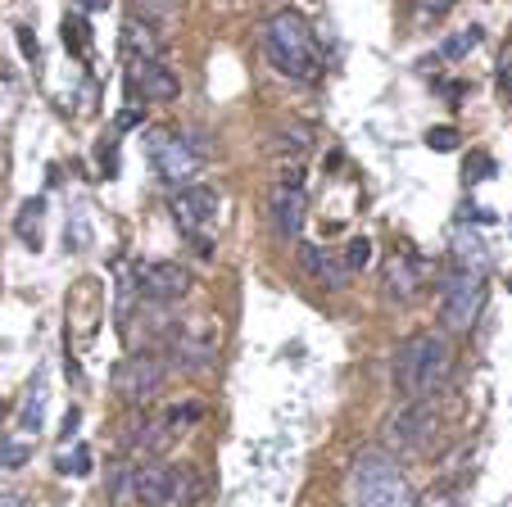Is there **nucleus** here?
I'll list each match as a JSON object with an SVG mask.
<instances>
[{"instance_id":"nucleus-22","label":"nucleus","mask_w":512,"mask_h":507,"mask_svg":"<svg viewBox=\"0 0 512 507\" xmlns=\"http://www.w3.org/2000/svg\"><path fill=\"white\" fill-rule=\"evenodd\" d=\"M41 417H46V385H32V390H28V399H23L19 421H23V430H37V426H41Z\"/></svg>"},{"instance_id":"nucleus-12","label":"nucleus","mask_w":512,"mask_h":507,"mask_svg":"<svg viewBox=\"0 0 512 507\" xmlns=\"http://www.w3.org/2000/svg\"><path fill=\"white\" fill-rule=\"evenodd\" d=\"M127 87H132V96H136V100H150V105H168V100H177V91H182L177 72H173L164 59L132 63V72H127Z\"/></svg>"},{"instance_id":"nucleus-35","label":"nucleus","mask_w":512,"mask_h":507,"mask_svg":"<svg viewBox=\"0 0 512 507\" xmlns=\"http://www.w3.org/2000/svg\"><path fill=\"white\" fill-rule=\"evenodd\" d=\"M105 5H109V0H78V10H82V14H100Z\"/></svg>"},{"instance_id":"nucleus-30","label":"nucleus","mask_w":512,"mask_h":507,"mask_svg":"<svg viewBox=\"0 0 512 507\" xmlns=\"http://www.w3.org/2000/svg\"><path fill=\"white\" fill-rule=\"evenodd\" d=\"M417 507H458V498H454V489H431Z\"/></svg>"},{"instance_id":"nucleus-31","label":"nucleus","mask_w":512,"mask_h":507,"mask_svg":"<svg viewBox=\"0 0 512 507\" xmlns=\"http://www.w3.org/2000/svg\"><path fill=\"white\" fill-rule=\"evenodd\" d=\"M417 10H422L426 19H440V14L454 10V0H417Z\"/></svg>"},{"instance_id":"nucleus-27","label":"nucleus","mask_w":512,"mask_h":507,"mask_svg":"<svg viewBox=\"0 0 512 507\" xmlns=\"http://www.w3.org/2000/svg\"><path fill=\"white\" fill-rule=\"evenodd\" d=\"M490 173H494V159H490V155H472L467 168H463L467 182H481V177H490Z\"/></svg>"},{"instance_id":"nucleus-26","label":"nucleus","mask_w":512,"mask_h":507,"mask_svg":"<svg viewBox=\"0 0 512 507\" xmlns=\"http://www.w3.org/2000/svg\"><path fill=\"white\" fill-rule=\"evenodd\" d=\"M55 467H59L64 476H87V471H91V449H87V444H78V453H64Z\"/></svg>"},{"instance_id":"nucleus-18","label":"nucleus","mask_w":512,"mask_h":507,"mask_svg":"<svg viewBox=\"0 0 512 507\" xmlns=\"http://www.w3.org/2000/svg\"><path fill=\"white\" fill-rule=\"evenodd\" d=\"M454 267H463V272H481V276H485V267H490V249H485L472 232H458V236H454Z\"/></svg>"},{"instance_id":"nucleus-9","label":"nucleus","mask_w":512,"mask_h":507,"mask_svg":"<svg viewBox=\"0 0 512 507\" xmlns=\"http://www.w3.org/2000/svg\"><path fill=\"white\" fill-rule=\"evenodd\" d=\"M195 276L186 272V263H173V258H159V263H145L136 272V295L145 304H177L191 295Z\"/></svg>"},{"instance_id":"nucleus-24","label":"nucleus","mask_w":512,"mask_h":507,"mask_svg":"<svg viewBox=\"0 0 512 507\" xmlns=\"http://www.w3.org/2000/svg\"><path fill=\"white\" fill-rule=\"evenodd\" d=\"M368 263H372V241H368V236H354V241L345 245V267H349V272H363Z\"/></svg>"},{"instance_id":"nucleus-29","label":"nucleus","mask_w":512,"mask_h":507,"mask_svg":"<svg viewBox=\"0 0 512 507\" xmlns=\"http://www.w3.org/2000/svg\"><path fill=\"white\" fill-rule=\"evenodd\" d=\"M28 462V444H5L0 449V467H23Z\"/></svg>"},{"instance_id":"nucleus-13","label":"nucleus","mask_w":512,"mask_h":507,"mask_svg":"<svg viewBox=\"0 0 512 507\" xmlns=\"http://www.w3.org/2000/svg\"><path fill=\"white\" fill-rule=\"evenodd\" d=\"M132 498L141 507H168L173 503V467L164 462H141L132 471Z\"/></svg>"},{"instance_id":"nucleus-10","label":"nucleus","mask_w":512,"mask_h":507,"mask_svg":"<svg viewBox=\"0 0 512 507\" xmlns=\"http://www.w3.org/2000/svg\"><path fill=\"white\" fill-rule=\"evenodd\" d=\"M223 349V326L213 317H200V322H186L177 335H173V362L177 368H191V372H204L209 362Z\"/></svg>"},{"instance_id":"nucleus-33","label":"nucleus","mask_w":512,"mask_h":507,"mask_svg":"<svg viewBox=\"0 0 512 507\" xmlns=\"http://www.w3.org/2000/svg\"><path fill=\"white\" fill-rule=\"evenodd\" d=\"M78 426H82V412L73 408V412L64 417V435H59V440H73V430H78Z\"/></svg>"},{"instance_id":"nucleus-28","label":"nucleus","mask_w":512,"mask_h":507,"mask_svg":"<svg viewBox=\"0 0 512 507\" xmlns=\"http://www.w3.org/2000/svg\"><path fill=\"white\" fill-rule=\"evenodd\" d=\"M100 168H105V177L118 173V145L114 140H100Z\"/></svg>"},{"instance_id":"nucleus-15","label":"nucleus","mask_w":512,"mask_h":507,"mask_svg":"<svg viewBox=\"0 0 512 507\" xmlns=\"http://www.w3.org/2000/svg\"><path fill=\"white\" fill-rule=\"evenodd\" d=\"M300 267L322 285V290H345V281H349V267H345V258H336V254H327V249H318V245H300Z\"/></svg>"},{"instance_id":"nucleus-5","label":"nucleus","mask_w":512,"mask_h":507,"mask_svg":"<svg viewBox=\"0 0 512 507\" xmlns=\"http://www.w3.org/2000/svg\"><path fill=\"white\" fill-rule=\"evenodd\" d=\"M164 376H168L164 353H155V349H136V353H127V358L118 362V372H114V390H118V399H123V403L141 408V403H150V399L159 394Z\"/></svg>"},{"instance_id":"nucleus-1","label":"nucleus","mask_w":512,"mask_h":507,"mask_svg":"<svg viewBox=\"0 0 512 507\" xmlns=\"http://www.w3.org/2000/svg\"><path fill=\"white\" fill-rule=\"evenodd\" d=\"M263 50L286 78H295V82H318L322 78V46H318L309 19L295 14V10H277L263 23Z\"/></svg>"},{"instance_id":"nucleus-20","label":"nucleus","mask_w":512,"mask_h":507,"mask_svg":"<svg viewBox=\"0 0 512 507\" xmlns=\"http://www.w3.org/2000/svg\"><path fill=\"white\" fill-rule=\"evenodd\" d=\"M200 494H204L200 471H195V467H173V503L191 507V503H200Z\"/></svg>"},{"instance_id":"nucleus-7","label":"nucleus","mask_w":512,"mask_h":507,"mask_svg":"<svg viewBox=\"0 0 512 507\" xmlns=\"http://www.w3.org/2000/svg\"><path fill=\"white\" fill-rule=\"evenodd\" d=\"M435 435H440V421H435V412L422 399H408L386 421V444L390 449H404V453H426L435 444Z\"/></svg>"},{"instance_id":"nucleus-4","label":"nucleus","mask_w":512,"mask_h":507,"mask_svg":"<svg viewBox=\"0 0 512 507\" xmlns=\"http://www.w3.org/2000/svg\"><path fill=\"white\" fill-rule=\"evenodd\" d=\"M481 304H485V276L449 267V276L440 285V326L454 335H467L481 317Z\"/></svg>"},{"instance_id":"nucleus-16","label":"nucleus","mask_w":512,"mask_h":507,"mask_svg":"<svg viewBox=\"0 0 512 507\" xmlns=\"http://www.w3.org/2000/svg\"><path fill=\"white\" fill-rule=\"evenodd\" d=\"M422 272L408 254H390L386 258V290H390V300H413V290H417Z\"/></svg>"},{"instance_id":"nucleus-36","label":"nucleus","mask_w":512,"mask_h":507,"mask_svg":"<svg viewBox=\"0 0 512 507\" xmlns=\"http://www.w3.org/2000/svg\"><path fill=\"white\" fill-rule=\"evenodd\" d=\"M136 5H150V10L159 14V10H168V5H173V0H136Z\"/></svg>"},{"instance_id":"nucleus-25","label":"nucleus","mask_w":512,"mask_h":507,"mask_svg":"<svg viewBox=\"0 0 512 507\" xmlns=\"http://www.w3.org/2000/svg\"><path fill=\"white\" fill-rule=\"evenodd\" d=\"M481 37H485L481 28H463V32L454 37V41H445V46H440V55H445V59H463V55H467V50H472V46H476Z\"/></svg>"},{"instance_id":"nucleus-17","label":"nucleus","mask_w":512,"mask_h":507,"mask_svg":"<svg viewBox=\"0 0 512 507\" xmlns=\"http://www.w3.org/2000/svg\"><path fill=\"white\" fill-rule=\"evenodd\" d=\"M309 145H313V127H309V123H286V127H277V136H272V150L286 155V159L309 155Z\"/></svg>"},{"instance_id":"nucleus-11","label":"nucleus","mask_w":512,"mask_h":507,"mask_svg":"<svg viewBox=\"0 0 512 507\" xmlns=\"http://www.w3.org/2000/svg\"><path fill=\"white\" fill-rule=\"evenodd\" d=\"M173 217H177V227L186 232V236H200L213 217H218V195H213V186H182L177 195H173ZM200 254L204 258H213V245L200 236Z\"/></svg>"},{"instance_id":"nucleus-19","label":"nucleus","mask_w":512,"mask_h":507,"mask_svg":"<svg viewBox=\"0 0 512 507\" xmlns=\"http://www.w3.org/2000/svg\"><path fill=\"white\" fill-rule=\"evenodd\" d=\"M41 217H46V199H23V208L14 217V232L28 249H41Z\"/></svg>"},{"instance_id":"nucleus-34","label":"nucleus","mask_w":512,"mask_h":507,"mask_svg":"<svg viewBox=\"0 0 512 507\" xmlns=\"http://www.w3.org/2000/svg\"><path fill=\"white\" fill-rule=\"evenodd\" d=\"M499 72H503V82L512 87V46L503 50V59H499Z\"/></svg>"},{"instance_id":"nucleus-2","label":"nucleus","mask_w":512,"mask_h":507,"mask_svg":"<svg viewBox=\"0 0 512 507\" xmlns=\"http://www.w3.org/2000/svg\"><path fill=\"white\" fill-rule=\"evenodd\" d=\"M449 362H454V349H449L445 335H431V331L413 335L395 353V390H399V399L408 403V399L435 394L440 381L449 376Z\"/></svg>"},{"instance_id":"nucleus-6","label":"nucleus","mask_w":512,"mask_h":507,"mask_svg":"<svg viewBox=\"0 0 512 507\" xmlns=\"http://www.w3.org/2000/svg\"><path fill=\"white\" fill-rule=\"evenodd\" d=\"M304 208H309V186H304V173L300 168H286L272 190H268V217H272V232L281 241H295L300 227H304Z\"/></svg>"},{"instance_id":"nucleus-23","label":"nucleus","mask_w":512,"mask_h":507,"mask_svg":"<svg viewBox=\"0 0 512 507\" xmlns=\"http://www.w3.org/2000/svg\"><path fill=\"white\" fill-rule=\"evenodd\" d=\"M458 140H463L458 127H431V131H426V150H435V155H454V150H458Z\"/></svg>"},{"instance_id":"nucleus-32","label":"nucleus","mask_w":512,"mask_h":507,"mask_svg":"<svg viewBox=\"0 0 512 507\" xmlns=\"http://www.w3.org/2000/svg\"><path fill=\"white\" fill-rule=\"evenodd\" d=\"M14 37H19V46H23V55H28V59H37V37H32V28H19Z\"/></svg>"},{"instance_id":"nucleus-21","label":"nucleus","mask_w":512,"mask_h":507,"mask_svg":"<svg viewBox=\"0 0 512 507\" xmlns=\"http://www.w3.org/2000/svg\"><path fill=\"white\" fill-rule=\"evenodd\" d=\"M64 46H68L73 55L91 59V23H87L82 14H68V19H64Z\"/></svg>"},{"instance_id":"nucleus-3","label":"nucleus","mask_w":512,"mask_h":507,"mask_svg":"<svg viewBox=\"0 0 512 507\" xmlns=\"http://www.w3.org/2000/svg\"><path fill=\"white\" fill-rule=\"evenodd\" d=\"M354 494H358V507H413V494H408V480H404L399 462L386 458L381 449L358 453Z\"/></svg>"},{"instance_id":"nucleus-8","label":"nucleus","mask_w":512,"mask_h":507,"mask_svg":"<svg viewBox=\"0 0 512 507\" xmlns=\"http://www.w3.org/2000/svg\"><path fill=\"white\" fill-rule=\"evenodd\" d=\"M150 164H155L164 186H191V177L200 173V150L177 131H155Z\"/></svg>"},{"instance_id":"nucleus-14","label":"nucleus","mask_w":512,"mask_h":507,"mask_svg":"<svg viewBox=\"0 0 512 507\" xmlns=\"http://www.w3.org/2000/svg\"><path fill=\"white\" fill-rule=\"evenodd\" d=\"M123 55L132 63H150V59L164 55V41H159V32H155L150 19H141V14L123 19Z\"/></svg>"}]
</instances>
